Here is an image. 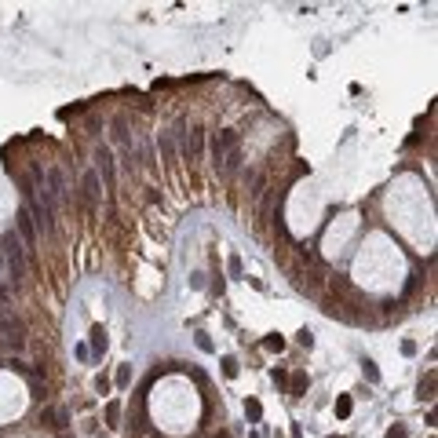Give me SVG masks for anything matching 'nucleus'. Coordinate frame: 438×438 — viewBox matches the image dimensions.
Masks as SVG:
<instances>
[{
    "mask_svg": "<svg viewBox=\"0 0 438 438\" xmlns=\"http://www.w3.org/2000/svg\"><path fill=\"white\" fill-rule=\"evenodd\" d=\"M99 198H102L99 172H84V179H80V201H84V208L95 212V208H99Z\"/></svg>",
    "mask_w": 438,
    "mask_h": 438,
    "instance_id": "4",
    "label": "nucleus"
},
{
    "mask_svg": "<svg viewBox=\"0 0 438 438\" xmlns=\"http://www.w3.org/2000/svg\"><path fill=\"white\" fill-rule=\"evenodd\" d=\"M223 376H227V380H234V376H238V358H230V354L223 358Z\"/></svg>",
    "mask_w": 438,
    "mask_h": 438,
    "instance_id": "17",
    "label": "nucleus"
},
{
    "mask_svg": "<svg viewBox=\"0 0 438 438\" xmlns=\"http://www.w3.org/2000/svg\"><path fill=\"white\" fill-rule=\"evenodd\" d=\"M201 146H204V132H201V128H194V132H190V143H186V157H198Z\"/></svg>",
    "mask_w": 438,
    "mask_h": 438,
    "instance_id": "10",
    "label": "nucleus"
},
{
    "mask_svg": "<svg viewBox=\"0 0 438 438\" xmlns=\"http://www.w3.org/2000/svg\"><path fill=\"white\" fill-rule=\"evenodd\" d=\"M106 424L110 427H120V402H110L106 405Z\"/></svg>",
    "mask_w": 438,
    "mask_h": 438,
    "instance_id": "15",
    "label": "nucleus"
},
{
    "mask_svg": "<svg viewBox=\"0 0 438 438\" xmlns=\"http://www.w3.org/2000/svg\"><path fill=\"white\" fill-rule=\"evenodd\" d=\"M402 354H409V358H413V354H416V343H413V340H402Z\"/></svg>",
    "mask_w": 438,
    "mask_h": 438,
    "instance_id": "26",
    "label": "nucleus"
},
{
    "mask_svg": "<svg viewBox=\"0 0 438 438\" xmlns=\"http://www.w3.org/2000/svg\"><path fill=\"white\" fill-rule=\"evenodd\" d=\"M431 398H435V369L420 380V402H431Z\"/></svg>",
    "mask_w": 438,
    "mask_h": 438,
    "instance_id": "11",
    "label": "nucleus"
},
{
    "mask_svg": "<svg viewBox=\"0 0 438 438\" xmlns=\"http://www.w3.org/2000/svg\"><path fill=\"white\" fill-rule=\"evenodd\" d=\"M351 409H354L351 395H340V398H336V416H340V420H347V416H351Z\"/></svg>",
    "mask_w": 438,
    "mask_h": 438,
    "instance_id": "14",
    "label": "nucleus"
},
{
    "mask_svg": "<svg viewBox=\"0 0 438 438\" xmlns=\"http://www.w3.org/2000/svg\"><path fill=\"white\" fill-rule=\"evenodd\" d=\"M44 420H48L55 431H66V427H70V413L62 405H51V409H44Z\"/></svg>",
    "mask_w": 438,
    "mask_h": 438,
    "instance_id": "7",
    "label": "nucleus"
},
{
    "mask_svg": "<svg viewBox=\"0 0 438 438\" xmlns=\"http://www.w3.org/2000/svg\"><path fill=\"white\" fill-rule=\"evenodd\" d=\"M77 358H80V361H88V358H91V351H88V343H77Z\"/></svg>",
    "mask_w": 438,
    "mask_h": 438,
    "instance_id": "25",
    "label": "nucleus"
},
{
    "mask_svg": "<svg viewBox=\"0 0 438 438\" xmlns=\"http://www.w3.org/2000/svg\"><path fill=\"white\" fill-rule=\"evenodd\" d=\"M15 227H18V234H22L26 252H33V245H37V227H33V219H30V212H26V208L15 216Z\"/></svg>",
    "mask_w": 438,
    "mask_h": 438,
    "instance_id": "6",
    "label": "nucleus"
},
{
    "mask_svg": "<svg viewBox=\"0 0 438 438\" xmlns=\"http://www.w3.org/2000/svg\"><path fill=\"white\" fill-rule=\"evenodd\" d=\"M95 391H99V395H106V391H110V380L106 376H95Z\"/></svg>",
    "mask_w": 438,
    "mask_h": 438,
    "instance_id": "24",
    "label": "nucleus"
},
{
    "mask_svg": "<svg viewBox=\"0 0 438 438\" xmlns=\"http://www.w3.org/2000/svg\"><path fill=\"white\" fill-rule=\"evenodd\" d=\"M114 380H117V387H128V384H132V369H128V365H120Z\"/></svg>",
    "mask_w": 438,
    "mask_h": 438,
    "instance_id": "19",
    "label": "nucleus"
},
{
    "mask_svg": "<svg viewBox=\"0 0 438 438\" xmlns=\"http://www.w3.org/2000/svg\"><path fill=\"white\" fill-rule=\"evenodd\" d=\"M227 267H230V274H234V278H241V256H230Z\"/></svg>",
    "mask_w": 438,
    "mask_h": 438,
    "instance_id": "22",
    "label": "nucleus"
},
{
    "mask_svg": "<svg viewBox=\"0 0 438 438\" xmlns=\"http://www.w3.org/2000/svg\"><path fill=\"white\" fill-rule=\"evenodd\" d=\"M0 347L15 351V354L26 351V321L7 307H0Z\"/></svg>",
    "mask_w": 438,
    "mask_h": 438,
    "instance_id": "3",
    "label": "nucleus"
},
{
    "mask_svg": "<svg viewBox=\"0 0 438 438\" xmlns=\"http://www.w3.org/2000/svg\"><path fill=\"white\" fill-rule=\"evenodd\" d=\"M212 164L223 172V175H234L238 164H241V139L238 132H219L216 139H212Z\"/></svg>",
    "mask_w": 438,
    "mask_h": 438,
    "instance_id": "2",
    "label": "nucleus"
},
{
    "mask_svg": "<svg viewBox=\"0 0 438 438\" xmlns=\"http://www.w3.org/2000/svg\"><path fill=\"white\" fill-rule=\"evenodd\" d=\"M387 438H409V431H405L402 424H395V427H391V431H387Z\"/></svg>",
    "mask_w": 438,
    "mask_h": 438,
    "instance_id": "23",
    "label": "nucleus"
},
{
    "mask_svg": "<svg viewBox=\"0 0 438 438\" xmlns=\"http://www.w3.org/2000/svg\"><path fill=\"white\" fill-rule=\"evenodd\" d=\"M296 340H300V347H311V343H314V332L311 329H300V336H296Z\"/></svg>",
    "mask_w": 438,
    "mask_h": 438,
    "instance_id": "21",
    "label": "nucleus"
},
{
    "mask_svg": "<svg viewBox=\"0 0 438 438\" xmlns=\"http://www.w3.org/2000/svg\"><path fill=\"white\" fill-rule=\"evenodd\" d=\"M7 303H11V285L0 278V307H7Z\"/></svg>",
    "mask_w": 438,
    "mask_h": 438,
    "instance_id": "20",
    "label": "nucleus"
},
{
    "mask_svg": "<svg viewBox=\"0 0 438 438\" xmlns=\"http://www.w3.org/2000/svg\"><path fill=\"white\" fill-rule=\"evenodd\" d=\"M157 146H161V161H172V157H175V135L172 132H161Z\"/></svg>",
    "mask_w": 438,
    "mask_h": 438,
    "instance_id": "9",
    "label": "nucleus"
},
{
    "mask_svg": "<svg viewBox=\"0 0 438 438\" xmlns=\"http://www.w3.org/2000/svg\"><path fill=\"white\" fill-rule=\"evenodd\" d=\"M0 256H4V267H7L4 281L11 285V292H18L22 281H26V245H22V238H18L15 230H7V234L0 238Z\"/></svg>",
    "mask_w": 438,
    "mask_h": 438,
    "instance_id": "1",
    "label": "nucleus"
},
{
    "mask_svg": "<svg viewBox=\"0 0 438 438\" xmlns=\"http://www.w3.org/2000/svg\"><path fill=\"white\" fill-rule=\"evenodd\" d=\"M245 416H248V420H259V416H263V405H259L256 398H248V402H245Z\"/></svg>",
    "mask_w": 438,
    "mask_h": 438,
    "instance_id": "16",
    "label": "nucleus"
},
{
    "mask_svg": "<svg viewBox=\"0 0 438 438\" xmlns=\"http://www.w3.org/2000/svg\"><path fill=\"white\" fill-rule=\"evenodd\" d=\"M263 347H267V351H285V340L278 336V332H270V336L263 340Z\"/></svg>",
    "mask_w": 438,
    "mask_h": 438,
    "instance_id": "18",
    "label": "nucleus"
},
{
    "mask_svg": "<svg viewBox=\"0 0 438 438\" xmlns=\"http://www.w3.org/2000/svg\"><path fill=\"white\" fill-rule=\"evenodd\" d=\"M198 347H201V351H212V340L204 336V332H198Z\"/></svg>",
    "mask_w": 438,
    "mask_h": 438,
    "instance_id": "27",
    "label": "nucleus"
},
{
    "mask_svg": "<svg viewBox=\"0 0 438 438\" xmlns=\"http://www.w3.org/2000/svg\"><path fill=\"white\" fill-rule=\"evenodd\" d=\"M88 336H91V354H95V358H102V354H106V347H110V340H106V329H102V325H91V332H88Z\"/></svg>",
    "mask_w": 438,
    "mask_h": 438,
    "instance_id": "8",
    "label": "nucleus"
},
{
    "mask_svg": "<svg viewBox=\"0 0 438 438\" xmlns=\"http://www.w3.org/2000/svg\"><path fill=\"white\" fill-rule=\"evenodd\" d=\"M303 391H307V376H303V372H296V376L288 380V395H292V398H300Z\"/></svg>",
    "mask_w": 438,
    "mask_h": 438,
    "instance_id": "12",
    "label": "nucleus"
},
{
    "mask_svg": "<svg viewBox=\"0 0 438 438\" xmlns=\"http://www.w3.org/2000/svg\"><path fill=\"white\" fill-rule=\"evenodd\" d=\"M95 164H99L102 179H106V190L114 194L117 190V164H114V154H110L106 146H95Z\"/></svg>",
    "mask_w": 438,
    "mask_h": 438,
    "instance_id": "5",
    "label": "nucleus"
},
{
    "mask_svg": "<svg viewBox=\"0 0 438 438\" xmlns=\"http://www.w3.org/2000/svg\"><path fill=\"white\" fill-rule=\"evenodd\" d=\"M361 372H365L369 384H380V369H376V361H372V358H361Z\"/></svg>",
    "mask_w": 438,
    "mask_h": 438,
    "instance_id": "13",
    "label": "nucleus"
},
{
    "mask_svg": "<svg viewBox=\"0 0 438 438\" xmlns=\"http://www.w3.org/2000/svg\"><path fill=\"white\" fill-rule=\"evenodd\" d=\"M292 438H300V431H292Z\"/></svg>",
    "mask_w": 438,
    "mask_h": 438,
    "instance_id": "28",
    "label": "nucleus"
}]
</instances>
